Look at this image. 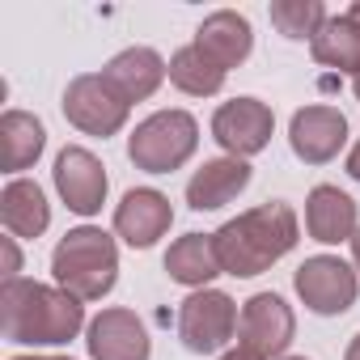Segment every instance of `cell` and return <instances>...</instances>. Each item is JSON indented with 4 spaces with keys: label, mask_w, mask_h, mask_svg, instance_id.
<instances>
[{
    "label": "cell",
    "mask_w": 360,
    "mask_h": 360,
    "mask_svg": "<svg viewBox=\"0 0 360 360\" xmlns=\"http://www.w3.org/2000/svg\"><path fill=\"white\" fill-rule=\"evenodd\" d=\"M85 326V301L60 284H39L26 276L0 284V330L18 347H60L72 343Z\"/></svg>",
    "instance_id": "cell-1"
},
{
    "label": "cell",
    "mask_w": 360,
    "mask_h": 360,
    "mask_svg": "<svg viewBox=\"0 0 360 360\" xmlns=\"http://www.w3.org/2000/svg\"><path fill=\"white\" fill-rule=\"evenodd\" d=\"M212 242H217L221 271L250 280V276L271 271L284 255H292V246L301 242V221H297L292 204L267 200V204H255V208L238 212L233 221H225L212 233Z\"/></svg>",
    "instance_id": "cell-2"
},
{
    "label": "cell",
    "mask_w": 360,
    "mask_h": 360,
    "mask_svg": "<svg viewBox=\"0 0 360 360\" xmlns=\"http://www.w3.org/2000/svg\"><path fill=\"white\" fill-rule=\"evenodd\" d=\"M51 280L72 292L77 301H102L119 284V246L115 233L98 225H77L68 229L56 250H51Z\"/></svg>",
    "instance_id": "cell-3"
},
{
    "label": "cell",
    "mask_w": 360,
    "mask_h": 360,
    "mask_svg": "<svg viewBox=\"0 0 360 360\" xmlns=\"http://www.w3.org/2000/svg\"><path fill=\"white\" fill-rule=\"evenodd\" d=\"M200 148V123L191 110H153L127 136V161L144 174H174L183 169Z\"/></svg>",
    "instance_id": "cell-4"
},
{
    "label": "cell",
    "mask_w": 360,
    "mask_h": 360,
    "mask_svg": "<svg viewBox=\"0 0 360 360\" xmlns=\"http://www.w3.org/2000/svg\"><path fill=\"white\" fill-rule=\"evenodd\" d=\"M238 301L221 288H195L178 305V339L195 356H212L225 352L229 339H238Z\"/></svg>",
    "instance_id": "cell-5"
},
{
    "label": "cell",
    "mask_w": 360,
    "mask_h": 360,
    "mask_svg": "<svg viewBox=\"0 0 360 360\" xmlns=\"http://www.w3.org/2000/svg\"><path fill=\"white\" fill-rule=\"evenodd\" d=\"M292 288L301 297V305L318 318H339L356 305L360 297V271L352 263H343L339 255H309L297 276H292Z\"/></svg>",
    "instance_id": "cell-6"
},
{
    "label": "cell",
    "mask_w": 360,
    "mask_h": 360,
    "mask_svg": "<svg viewBox=\"0 0 360 360\" xmlns=\"http://www.w3.org/2000/svg\"><path fill=\"white\" fill-rule=\"evenodd\" d=\"M60 106H64V119H68L77 131L98 136V140L119 136V131L127 127V115H131V106L119 98V89H115L102 72H81V77H72Z\"/></svg>",
    "instance_id": "cell-7"
},
{
    "label": "cell",
    "mask_w": 360,
    "mask_h": 360,
    "mask_svg": "<svg viewBox=\"0 0 360 360\" xmlns=\"http://www.w3.org/2000/svg\"><path fill=\"white\" fill-rule=\"evenodd\" d=\"M276 110L263 98H229L212 110V140L225 148V157H259L271 144Z\"/></svg>",
    "instance_id": "cell-8"
},
{
    "label": "cell",
    "mask_w": 360,
    "mask_h": 360,
    "mask_svg": "<svg viewBox=\"0 0 360 360\" xmlns=\"http://www.w3.org/2000/svg\"><path fill=\"white\" fill-rule=\"evenodd\" d=\"M292 339H297V314L280 292H255L250 301H242L238 347H246L259 360H271L284 356Z\"/></svg>",
    "instance_id": "cell-9"
},
{
    "label": "cell",
    "mask_w": 360,
    "mask_h": 360,
    "mask_svg": "<svg viewBox=\"0 0 360 360\" xmlns=\"http://www.w3.org/2000/svg\"><path fill=\"white\" fill-rule=\"evenodd\" d=\"M51 178H56V191H60L68 212H77V217H98L102 212L106 191H110V178H106V165L85 144L60 148Z\"/></svg>",
    "instance_id": "cell-10"
},
{
    "label": "cell",
    "mask_w": 360,
    "mask_h": 360,
    "mask_svg": "<svg viewBox=\"0 0 360 360\" xmlns=\"http://www.w3.org/2000/svg\"><path fill=\"white\" fill-rule=\"evenodd\" d=\"M85 347H89V360H148L153 356L148 326L136 318V309H123V305H106L102 314L89 318Z\"/></svg>",
    "instance_id": "cell-11"
},
{
    "label": "cell",
    "mask_w": 360,
    "mask_h": 360,
    "mask_svg": "<svg viewBox=\"0 0 360 360\" xmlns=\"http://www.w3.org/2000/svg\"><path fill=\"white\" fill-rule=\"evenodd\" d=\"M288 148L297 153V161L305 165H326L347 148V119L335 106H301L288 119Z\"/></svg>",
    "instance_id": "cell-12"
},
{
    "label": "cell",
    "mask_w": 360,
    "mask_h": 360,
    "mask_svg": "<svg viewBox=\"0 0 360 360\" xmlns=\"http://www.w3.org/2000/svg\"><path fill=\"white\" fill-rule=\"evenodd\" d=\"M169 225H174V204L157 187H131L115 208V238L127 242L131 250L157 246L169 233Z\"/></svg>",
    "instance_id": "cell-13"
},
{
    "label": "cell",
    "mask_w": 360,
    "mask_h": 360,
    "mask_svg": "<svg viewBox=\"0 0 360 360\" xmlns=\"http://www.w3.org/2000/svg\"><path fill=\"white\" fill-rule=\"evenodd\" d=\"M250 161L242 157H208L191 178H187V208L191 212H217L225 204H233L246 187H250Z\"/></svg>",
    "instance_id": "cell-14"
},
{
    "label": "cell",
    "mask_w": 360,
    "mask_h": 360,
    "mask_svg": "<svg viewBox=\"0 0 360 360\" xmlns=\"http://www.w3.org/2000/svg\"><path fill=\"white\" fill-rule=\"evenodd\" d=\"M360 229V208L347 191H339L335 183H318L305 195V233L322 246H339L352 242Z\"/></svg>",
    "instance_id": "cell-15"
},
{
    "label": "cell",
    "mask_w": 360,
    "mask_h": 360,
    "mask_svg": "<svg viewBox=\"0 0 360 360\" xmlns=\"http://www.w3.org/2000/svg\"><path fill=\"white\" fill-rule=\"evenodd\" d=\"M191 43L229 72V68H242L250 60V51H255V26L238 9H217V13H208L200 22V30H195Z\"/></svg>",
    "instance_id": "cell-16"
},
{
    "label": "cell",
    "mask_w": 360,
    "mask_h": 360,
    "mask_svg": "<svg viewBox=\"0 0 360 360\" xmlns=\"http://www.w3.org/2000/svg\"><path fill=\"white\" fill-rule=\"evenodd\" d=\"M102 77H106V81L119 89V98L131 106V102H148V98L161 89V81L169 77V64H165L153 47H123L119 56L106 60Z\"/></svg>",
    "instance_id": "cell-17"
},
{
    "label": "cell",
    "mask_w": 360,
    "mask_h": 360,
    "mask_svg": "<svg viewBox=\"0 0 360 360\" xmlns=\"http://www.w3.org/2000/svg\"><path fill=\"white\" fill-rule=\"evenodd\" d=\"M0 221H5L9 238H22V242L43 238L47 225H51L47 191L34 183V178H9L5 191H0Z\"/></svg>",
    "instance_id": "cell-18"
},
{
    "label": "cell",
    "mask_w": 360,
    "mask_h": 360,
    "mask_svg": "<svg viewBox=\"0 0 360 360\" xmlns=\"http://www.w3.org/2000/svg\"><path fill=\"white\" fill-rule=\"evenodd\" d=\"M165 276L174 284H183V288H212L221 271V259H217V242L212 233H183V238H174L169 250H165Z\"/></svg>",
    "instance_id": "cell-19"
},
{
    "label": "cell",
    "mask_w": 360,
    "mask_h": 360,
    "mask_svg": "<svg viewBox=\"0 0 360 360\" xmlns=\"http://www.w3.org/2000/svg\"><path fill=\"white\" fill-rule=\"evenodd\" d=\"M47 148V127L39 115L30 110H5L0 115V165L5 174L22 178V169H30Z\"/></svg>",
    "instance_id": "cell-20"
},
{
    "label": "cell",
    "mask_w": 360,
    "mask_h": 360,
    "mask_svg": "<svg viewBox=\"0 0 360 360\" xmlns=\"http://www.w3.org/2000/svg\"><path fill=\"white\" fill-rule=\"evenodd\" d=\"M225 68L217 64V60H208L195 43H187V47H178L174 56H169V85L178 89V94H187V98H217L221 89H225Z\"/></svg>",
    "instance_id": "cell-21"
},
{
    "label": "cell",
    "mask_w": 360,
    "mask_h": 360,
    "mask_svg": "<svg viewBox=\"0 0 360 360\" xmlns=\"http://www.w3.org/2000/svg\"><path fill=\"white\" fill-rule=\"evenodd\" d=\"M309 56L322 64V68H335V72H360V26L339 13V18H326V26L314 34L309 43Z\"/></svg>",
    "instance_id": "cell-22"
},
{
    "label": "cell",
    "mask_w": 360,
    "mask_h": 360,
    "mask_svg": "<svg viewBox=\"0 0 360 360\" xmlns=\"http://www.w3.org/2000/svg\"><path fill=\"white\" fill-rule=\"evenodd\" d=\"M271 26L284 34V39H292V43H314V34L326 26V5L322 0H271Z\"/></svg>",
    "instance_id": "cell-23"
},
{
    "label": "cell",
    "mask_w": 360,
    "mask_h": 360,
    "mask_svg": "<svg viewBox=\"0 0 360 360\" xmlns=\"http://www.w3.org/2000/svg\"><path fill=\"white\" fill-rule=\"evenodd\" d=\"M22 271V255H18V238H5V280H18Z\"/></svg>",
    "instance_id": "cell-24"
},
{
    "label": "cell",
    "mask_w": 360,
    "mask_h": 360,
    "mask_svg": "<svg viewBox=\"0 0 360 360\" xmlns=\"http://www.w3.org/2000/svg\"><path fill=\"white\" fill-rule=\"evenodd\" d=\"M343 165H347V174H352L356 183H360V140H356V144L347 148V161H343Z\"/></svg>",
    "instance_id": "cell-25"
},
{
    "label": "cell",
    "mask_w": 360,
    "mask_h": 360,
    "mask_svg": "<svg viewBox=\"0 0 360 360\" xmlns=\"http://www.w3.org/2000/svg\"><path fill=\"white\" fill-rule=\"evenodd\" d=\"M221 360H259V356H250L246 347H229V352H221Z\"/></svg>",
    "instance_id": "cell-26"
},
{
    "label": "cell",
    "mask_w": 360,
    "mask_h": 360,
    "mask_svg": "<svg viewBox=\"0 0 360 360\" xmlns=\"http://www.w3.org/2000/svg\"><path fill=\"white\" fill-rule=\"evenodd\" d=\"M343 360H360V330L352 335V343H347V352H343Z\"/></svg>",
    "instance_id": "cell-27"
},
{
    "label": "cell",
    "mask_w": 360,
    "mask_h": 360,
    "mask_svg": "<svg viewBox=\"0 0 360 360\" xmlns=\"http://www.w3.org/2000/svg\"><path fill=\"white\" fill-rule=\"evenodd\" d=\"M352 267L360 271V229H356V238H352Z\"/></svg>",
    "instance_id": "cell-28"
},
{
    "label": "cell",
    "mask_w": 360,
    "mask_h": 360,
    "mask_svg": "<svg viewBox=\"0 0 360 360\" xmlns=\"http://www.w3.org/2000/svg\"><path fill=\"white\" fill-rule=\"evenodd\" d=\"M9 360H72V356H9Z\"/></svg>",
    "instance_id": "cell-29"
},
{
    "label": "cell",
    "mask_w": 360,
    "mask_h": 360,
    "mask_svg": "<svg viewBox=\"0 0 360 360\" xmlns=\"http://www.w3.org/2000/svg\"><path fill=\"white\" fill-rule=\"evenodd\" d=\"M347 18H352V22L360 26V0H352V5H347Z\"/></svg>",
    "instance_id": "cell-30"
},
{
    "label": "cell",
    "mask_w": 360,
    "mask_h": 360,
    "mask_svg": "<svg viewBox=\"0 0 360 360\" xmlns=\"http://www.w3.org/2000/svg\"><path fill=\"white\" fill-rule=\"evenodd\" d=\"M352 94H356V98H360V72H356V77H352Z\"/></svg>",
    "instance_id": "cell-31"
},
{
    "label": "cell",
    "mask_w": 360,
    "mask_h": 360,
    "mask_svg": "<svg viewBox=\"0 0 360 360\" xmlns=\"http://www.w3.org/2000/svg\"><path fill=\"white\" fill-rule=\"evenodd\" d=\"M284 360H309V356H284Z\"/></svg>",
    "instance_id": "cell-32"
}]
</instances>
